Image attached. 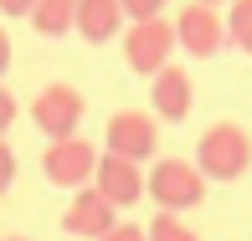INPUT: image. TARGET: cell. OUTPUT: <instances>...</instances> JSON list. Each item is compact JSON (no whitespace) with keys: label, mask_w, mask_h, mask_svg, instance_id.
<instances>
[{"label":"cell","mask_w":252,"mask_h":241,"mask_svg":"<svg viewBox=\"0 0 252 241\" xmlns=\"http://www.w3.org/2000/svg\"><path fill=\"white\" fill-rule=\"evenodd\" d=\"M98 149L77 134V139H57L41 149V175H47V185L57 190H88L93 185V175H98Z\"/></svg>","instance_id":"5b68a950"},{"label":"cell","mask_w":252,"mask_h":241,"mask_svg":"<svg viewBox=\"0 0 252 241\" xmlns=\"http://www.w3.org/2000/svg\"><path fill=\"white\" fill-rule=\"evenodd\" d=\"M144 169L134 164V159H119V154H103L98 159V175H93V190L103 195V200L113 205V211H124V205L144 200Z\"/></svg>","instance_id":"9c48e42d"},{"label":"cell","mask_w":252,"mask_h":241,"mask_svg":"<svg viewBox=\"0 0 252 241\" xmlns=\"http://www.w3.org/2000/svg\"><path fill=\"white\" fill-rule=\"evenodd\" d=\"M5 241H31V236H5Z\"/></svg>","instance_id":"7402d4cb"},{"label":"cell","mask_w":252,"mask_h":241,"mask_svg":"<svg viewBox=\"0 0 252 241\" xmlns=\"http://www.w3.org/2000/svg\"><path fill=\"white\" fill-rule=\"evenodd\" d=\"M124 31H129V16L119 0H77V36L88 47H108Z\"/></svg>","instance_id":"8fae6325"},{"label":"cell","mask_w":252,"mask_h":241,"mask_svg":"<svg viewBox=\"0 0 252 241\" xmlns=\"http://www.w3.org/2000/svg\"><path fill=\"white\" fill-rule=\"evenodd\" d=\"M113 226H119V211H113L93 185H88V190H72V200H67V211H62V231H67V236L103 241Z\"/></svg>","instance_id":"ba28073f"},{"label":"cell","mask_w":252,"mask_h":241,"mask_svg":"<svg viewBox=\"0 0 252 241\" xmlns=\"http://www.w3.org/2000/svg\"><path fill=\"white\" fill-rule=\"evenodd\" d=\"M31 26H36V36H67V31H77V0H36V10H31Z\"/></svg>","instance_id":"7c38bea8"},{"label":"cell","mask_w":252,"mask_h":241,"mask_svg":"<svg viewBox=\"0 0 252 241\" xmlns=\"http://www.w3.org/2000/svg\"><path fill=\"white\" fill-rule=\"evenodd\" d=\"M124 62H129V72H139V77H155L170 67V52L180 47L175 41V21H165V16H155V21H129V31H124Z\"/></svg>","instance_id":"3957f363"},{"label":"cell","mask_w":252,"mask_h":241,"mask_svg":"<svg viewBox=\"0 0 252 241\" xmlns=\"http://www.w3.org/2000/svg\"><path fill=\"white\" fill-rule=\"evenodd\" d=\"M119 5H124V16H129V21H155V16H165L170 0H119Z\"/></svg>","instance_id":"9a60e30c"},{"label":"cell","mask_w":252,"mask_h":241,"mask_svg":"<svg viewBox=\"0 0 252 241\" xmlns=\"http://www.w3.org/2000/svg\"><path fill=\"white\" fill-rule=\"evenodd\" d=\"M226 41L242 56H252V0H232V10H226Z\"/></svg>","instance_id":"4fadbf2b"},{"label":"cell","mask_w":252,"mask_h":241,"mask_svg":"<svg viewBox=\"0 0 252 241\" xmlns=\"http://www.w3.org/2000/svg\"><path fill=\"white\" fill-rule=\"evenodd\" d=\"M103 241H150V231H144V226H134V221H119Z\"/></svg>","instance_id":"ac0fdd59"},{"label":"cell","mask_w":252,"mask_h":241,"mask_svg":"<svg viewBox=\"0 0 252 241\" xmlns=\"http://www.w3.org/2000/svg\"><path fill=\"white\" fill-rule=\"evenodd\" d=\"M196 169L206 180H221V185L242 180L252 169V134L242 123H211L196 139Z\"/></svg>","instance_id":"6da1fadb"},{"label":"cell","mask_w":252,"mask_h":241,"mask_svg":"<svg viewBox=\"0 0 252 241\" xmlns=\"http://www.w3.org/2000/svg\"><path fill=\"white\" fill-rule=\"evenodd\" d=\"M10 185H16V149L0 139V195H5Z\"/></svg>","instance_id":"2e32d148"},{"label":"cell","mask_w":252,"mask_h":241,"mask_svg":"<svg viewBox=\"0 0 252 241\" xmlns=\"http://www.w3.org/2000/svg\"><path fill=\"white\" fill-rule=\"evenodd\" d=\"M103 144H108V154L144 164L150 154H159V118H150V113H139V108H119L108 118Z\"/></svg>","instance_id":"52a82bcc"},{"label":"cell","mask_w":252,"mask_h":241,"mask_svg":"<svg viewBox=\"0 0 252 241\" xmlns=\"http://www.w3.org/2000/svg\"><path fill=\"white\" fill-rule=\"evenodd\" d=\"M36 0H0V16H31Z\"/></svg>","instance_id":"d6986e66"},{"label":"cell","mask_w":252,"mask_h":241,"mask_svg":"<svg viewBox=\"0 0 252 241\" xmlns=\"http://www.w3.org/2000/svg\"><path fill=\"white\" fill-rule=\"evenodd\" d=\"M16 113H21V103H16V93H10L5 82H0V139H5V129L16 123Z\"/></svg>","instance_id":"e0dca14e"},{"label":"cell","mask_w":252,"mask_h":241,"mask_svg":"<svg viewBox=\"0 0 252 241\" xmlns=\"http://www.w3.org/2000/svg\"><path fill=\"white\" fill-rule=\"evenodd\" d=\"M206 185L211 180L196 169V159H155L150 164V200L159 205V211H196V205L206 200Z\"/></svg>","instance_id":"7a4b0ae2"},{"label":"cell","mask_w":252,"mask_h":241,"mask_svg":"<svg viewBox=\"0 0 252 241\" xmlns=\"http://www.w3.org/2000/svg\"><path fill=\"white\" fill-rule=\"evenodd\" d=\"M175 41H180V52H186L190 62H206V56H216L226 47V16L216 5L190 0V5L175 16Z\"/></svg>","instance_id":"8992f818"},{"label":"cell","mask_w":252,"mask_h":241,"mask_svg":"<svg viewBox=\"0 0 252 241\" xmlns=\"http://www.w3.org/2000/svg\"><path fill=\"white\" fill-rule=\"evenodd\" d=\"M150 103H155V118L186 123L190 108H196V82H190V72L186 67H165V72L150 82Z\"/></svg>","instance_id":"30bf717a"},{"label":"cell","mask_w":252,"mask_h":241,"mask_svg":"<svg viewBox=\"0 0 252 241\" xmlns=\"http://www.w3.org/2000/svg\"><path fill=\"white\" fill-rule=\"evenodd\" d=\"M150 241H201V236H196V226H190L186 215L159 211L155 221H150Z\"/></svg>","instance_id":"5bb4252c"},{"label":"cell","mask_w":252,"mask_h":241,"mask_svg":"<svg viewBox=\"0 0 252 241\" xmlns=\"http://www.w3.org/2000/svg\"><path fill=\"white\" fill-rule=\"evenodd\" d=\"M201 5H216V10H221V5H232V0H201Z\"/></svg>","instance_id":"44dd1931"},{"label":"cell","mask_w":252,"mask_h":241,"mask_svg":"<svg viewBox=\"0 0 252 241\" xmlns=\"http://www.w3.org/2000/svg\"><path fill=\"white\" fill-rule=\"evenodd\" d=\"M83 113H88V98H83V87H72V82H47L36 98H31V123L47 134V144L77 139Z\"/></svg>","instance_id":"277c9868"},{"label":"cell","mask_w":252,"mask_h":241,"mask_svg":"<svg viewBox=\"0 0 252 241\" xmlns=\"http://www.w3.org/2000/svg\"><path fill=\"white\" fill-rule=\"evenodd\" d=\"M5 67H10V36L0 31V72H5Z\"/></svg>","instance_id":"ffe728a7"}]
</instances>
